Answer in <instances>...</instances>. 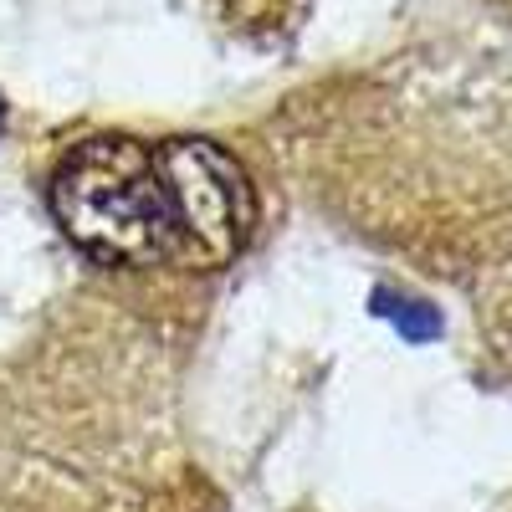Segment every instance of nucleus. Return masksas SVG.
<instances>
[{"label":"nucleus","mask_w":512,"mask_h":512,"mask_svg":"<svg viewBox=\"0 0 512 512\" xmlns=\"http://www.w3.org/2000/svg\"><path fill=\"white\" fill-rule=\"evenodd\" d=\"M52 210L72 246L108 267L180 262L175 205L159 180L154 149L139 139H93L62 159Z\"/></svg>","instance_id":"nucleus-1"},{"label":"nucleus","mask_w":512,"mask_h":512,"mask_svg":"<svg viewBox=\"0 0 512 512\" xmlns=\"http://www.w3.org/2000/svg\"><path fill=\"white\" fill-rule=\"evenodd\" d=\"M159 180L175 205L180 226V262L185 267H226L246 251L256 226V190L251 175L210 139H175L154 149Z\"/></svg>","instance_id":"nucleus-2"},{"label":"nucleus","mask_w":512,"mask_h":512,"mask_svg":"<svg viewBox=\"0 0 512 512\" xmlns=\"http://www.w3.org/2000/svg\"><path fill=\"white\" fill-rule=\"evenodd\" d=\"M0 123H6V108H0Z\"/></svg>","instance_id":"nucleus-3"}]
</instances>
